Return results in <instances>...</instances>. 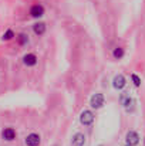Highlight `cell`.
Here are the masks:
<instances>
[{
  "instance_id": "1",
  "label": "cell",
  "mask_w": 145,
  "mask_h": 146,
  "mask_svg": "<svg viewBox=\"0 0 145 146\" xmlns=\"http://www.w3.org/2000/svg\"><path fill=\"white\" fill-rule=\"evenodd\" d=\"M44 13H46V9H44V6L40 4V3L33 4V6L30 7V10H29V14H30V17H33V19H40V17L44 16Z\"/></svg>"
},
{
  "instance_id": "2",
  "label": "cell",
  "mask_w": 145,
  "mask_h": 146,
  "mask_svg": "<svg viewBox=\"0 0 145 146\" xmlns=\"http://www.w3.org/2000/svg\"><path fill=\"white\" fill-rule=\"evenodd\" d=\"M80 122H81V125H84V126H91L93 122H94V113H93V111L84 109V111L81 112V115H80Z\"/></svg>"
},
{
  "instance_id": "3",
  "label": "cell",
  "mask_w": 145,
  "mask_h": 146,
  "mask_svg": "<svg viewBox=\"0 0 145 146\" xmlns=\"http://www.w3.org/2000/svg\"><path fill=\"white\" fill-rule=\"evenodd\" d=\"M104 102H105V97H104V94H101V92H96L93 97L90 98V105H91V108H94V109L102 108V106H104Z\"/></svg>"
},
{
  "instance_id": "4",
  "label": "cell",
  "mask_w": 145,
  "mask_h": 146,
  "mask_svg": "<svg viewBox=\"0 0 145 146\" xmlns=\"http://www.w3.org/2000/svg\"><path fill=\"white\" fill-rule=\"evenodd\" d=\"M24 143H26V146H40V143H41V138H40L39 133L31 132V133H29V135L26 136Z\"/></svg>"
},
{
  "instance_id": "5",
  "label": "cell",
  "mask_w": 145,
  "mask_h": 146,
  "mask_svg": "<svg viewBox=\"0 0 145 146\" xmlns=\"http://www.w3.org/2000/svg\"><path fill=\"white\" fill-rule=\"evenodd\" d=\"M140 139L141 138H140L138 132H135V131H128L125 135V142L128 146H137L140 143Z\"/></svg>"
},
{
  "instance_id": "6",
  "label": "cell",
  "mask_w": 145,
  "mask_h": 146,
  "mask_svg": "<svg viewBox=\"0 0 145 146\" xmlns=\"http://www.w3.org/2000/svg\"><path fill=\"white\" fill-rule=\"evenodd\" d=\"M37 62H39V57L34 52H27L23 55V64L26 67H34L37 65Z\"/></svg>"
},
{
  "instance_id": "7",
  "label": "cell",
  "mask_w": 145,
  "mask_h": 146,
  "mask_svg": "<svg viewBox=\"0 0 145 146\" xmlns=\"http://www.w3.org/2000/svg\"><path fill=\"white\" fill-rule=\"evenodd\" d=\"M16 136H17V132H16V129L11 128V126H7V128H4V129L1 131V138H3L4 141H7V142H13V141L16 139Z\"/></svg>"
},
{
  "instance_id": "8",
  "label": "cell",
  "mask_w": 145,
  "mask_h": 146,
  "mask_svg": "<svg viewBox=\"0 0 145 146\" xmlns=\"http://www.w3.org/2000/svg\"><path fill=\"white\" fill-rule=\"evenodd\" d=\"M125 85H127V80H125V77H124L122 74H118V75L114 77V80H112V87H114L117 91H121Z\"/></svg>"
},
{
  "instance_id": "9",
  "label": "cell",
  "mask_w": 145,
  "mask_h": 146,
  "mask_svg": "<svg viewBox=\"0 0 145 146\" xmlns=\"http://www.w3.org/2000/svg\"><path fill=\"white\" fill-rule=\"evenodd\" d=\"M31 29H33V33H34L37 37H41V36L46 34L47 26H46V23H43V21H37V23H34V24L31 26Z\"/></svg>"
},
{
  "instance_id": "10",
  "label": "cell",
  "mask_w": 145,
  "mask_h": 146,
  "mask_svg": "<svg viewBox=\"0 0 145 146\" xmlns=\"http://www.w3.org/2000/svg\"><path fill=\"white\" fill-rule=\"evenodd\" d=\"M86 145V135L81 132H77L73 135L71 139V146H84Z\"/></svg>"
},
{
  "instance_id": "11",
  "label": "cell",
  "mask_w": 145,
  "mask_h": 146,
  "mask_svg": "<svg viewBox=\"0 0 145 146\" xmlns=\"http://www.w3.org/2000/svg\"><path fill=\"white\" fill-rule=\"evenodd\" d=\"M16 40H17V44H19L20 47H26V46L29 44V41H30L29 34H26V33H19V34L16 36Z\"/></svg>"
},
{
  "instance_id": "12",
  "label": "cell",
  "mask_w": 145,
  "mask_h": 146,
  "mask_svg": "<svg viewBox=\"0 0 145 146\" xmlns=\"http://www.w3.org/2000/svg\"><path fill=\"white\" fill-rule=\"evenodd\" d=\"M13 38H16V33L13 31V29H7L1 34V41H11Z\"/></svg>"
},
{
  "instance_id": "13",
  "label": "cell",
  "mask_w": 145,
  "mask_h": 146,
  "mask_svg": "<svg viewBox=\"0 0 145 146\" xmlns=\"http://www.w3.org/2000/svg\"><path fill=\"white\" fill-rule=\"evenodd\" d=\"M121 104H122V106H124L125 109H128V106H130V105H132V98L124 92V94L121 95Z\"/></svg>"
},
{
  "instance_id": "14",
  "label": "cell",
  "mask_w": 145,
  "mask_h": 146,
  "mask_svg": "<svg viewBox=\"0 0 145 146\" xmlns=\"http://www.w3.org/2000/svg\"><path fill=\"white\" fill-rule=\"evenodd\" d=\"M124 55H125V50L122 48V47H115L114 51H112V57L115 60H121Z\"/></svg>"
},
{
  "instance_id": "15",
  "label": "cell",
  "mask_w": 145,
  "mask_h": 146,
  "mask_svg": "<svg viewBox=\"0 0 145 146\" xmlns=\"http://www.w3.org/2000/svg\"><path fill=\"white\" fill-rule=\"evenodd\" d=\"M131 80H132V82H134L135 87H140L141 85V78L137 74H131Z\"/></svg>"
},
{
  "instance_id": "16",
  "label": "cell",
  "mask_w": 145,
  "mask_h": 146,
  "mask_svg": "<svg viewBox=\"0 0 145 146\" xmlns=\"http://www.w3.org/2000/svg\"><path fill=\"white\" fill-rule=\"evenodd\" d=\"M127 146H128V145H127Z\"/></svg>"
}]
</instances>
